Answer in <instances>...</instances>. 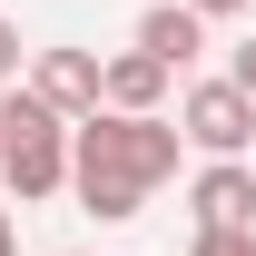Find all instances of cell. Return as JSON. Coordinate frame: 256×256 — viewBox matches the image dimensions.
Listing matches in <instances>:
<instances>
[{
  "label": "cell",
  "mask_w": 256,
  "mask_h": 256,
  "mask_svg": "<svg viewBox=\"0 0 256 256\" xmlns=\"http://www.w3.org/2000/svg\"><path fill=\"white\" fill-rule=\"evenodd\" d=\"M188 256H256V226H217V236H188Z\"/></svg>",
  "instance_id": "ba28073f"
},
{
  "label": "cell",
  "mask_w": 256,
  "mask_h": 256,
  "mask_svg": "<svg viewBox=\"0 0 256 256\" xmlns=\"http://www.w3.org/2000/svg\"><path fill=\"white\" fill-rule=\"evenodd\" d=\"M128 50H148V60H158L168 79H178V69H188L197 50H207V20H197L188 0H158V10H138V40H128Z\"/></svg>",
  "instance_id": "52a82bcc"
},
{
  "label": "cell",
  "mask_w": 256,
  "mask_h": 256,
  "mask_svg": "<svg viewBox=\"0 0 256 256\" xmlns=\"http://www.w3.org/2000/svg\"><path fill=\"white\" fill-rule=\"evenodd\" d=\"M30 79V50H20V20H0V89Z\"/></svg>",
  "instance_id": "9c48e42d"
},
{
  "label": "cell",
  "mask_w": 256,
  "mask_h": 256,
  "mask_svg": "<svg viewBox=\"0 0 256 256\" xmlns=\"http://www.w3.org/2000/svg\"><path fill=\"white\" fill-rule=\"evenodd\" d=\"M178 138H188L197 158H246L256 148V98L236 89V79H197V89L178 98Z\"/></svg>",
  "instance_id": "3957f363"
},
{
  "label": "cell",
  "mask_w": 256,
  "mask_h": 256,
  "mask_svg": "<svg viewBox=\"0 0 256 256\" xmlns=\"http://www.w3.org/2000/svg\"><path fill=\"white\" fill-rule=\"evenodd\" d=\"M197 20H236V10H246V0H188Z\"/></svg>",
  "instance_id": "8fae6325"
},
{
  "label": "cell",
  "mask_w": 256,
  "mask_h": 256,
  "mask_svg": "<svg viewBox=\"0 0 256 256\" xmlns=\"http://www.w3.org/2000/svg\"><path fill=\"white\" fill-rule=\"evenodd\" d=\"M226 79H236V89L256 98V40H246V50H236V60H226Z\"/></svg>",
  "instance_id": "30bf717a"
},
{
  "label": "cell",
  "mask_w": 256,
  "mask_h": 256,
  "mask_svg": "<svg viewBox=\"0 0 256 256\" xmlns=\"http://www.w3.org/2000/svg\"><path fill=\"white\" fill-rule=\"evenodd\" d=\"M188 217H197V236L256 226V168H246V158H207V168L188 178Z\"/></svg>",
  "instance_id": "5b68a950"
},
{
  "label": "cell",
  "mask_w": 256,
  "mask_h": 256,
  "mask_svg": "<svg viewBox=\"0 0 256 256\" xmlns=\"http://www.w3.org/2000/svg\"><path fill=\"white\" fill-rule=\"evenodd\" d=\"M98 69H108L98 50H30V79H20V89L60 128H79V118H98Z\"/></svg>",
  "instance_id": "277c9868"
},
{
  "label": "cell",
  "mask_w": 256,
  "mask_h": 256,
  "mask_svg": "<svg viewBox=\"0 0 256 256\" xmlns=\"http://www.w3.org/2000/svg\"><path fill=\"white\" fill-rule=\"evenodd\" d=\"M0 256H20V226H10V207H0Z\"/></svg>",
  "instance_id": "7c38bea8"
},
{
  "label": "cell",
  "mask_w": 256,
  "mask_h": 256,
  "mask_svg": "<svg viewBox=\"0 0 256 256\" xmlns=\"http://www.w3.org/2000/svg\"><path fill=\"white\" fill-rule=\"evenodd\" d=\"M178 158H188L178 118H108V108H98V118L69 128V197H79L98 226H128L178 178Z\"/></svg>",
  "instance_id": "6da1fadb"
},
{
  "label": "cell",
  "mask_w": 256,
  "mask_h": 256,
  "mask_svg": "<svg viewBox=\"0 0 256 256\" xmlns=\"http://www.w3.org/2000/svg\"><path fill=\"white\" fill-rule=\"evenodd\" d=\"M0 188L20 197V207L69 188V128L50 118L30 89H0Z\"/></svg>",
  "instance_id": "7a4b0ae2"
},
{
  "label": "cell",
  "mask_w": 256,
  "mask_h": 256,
  "mask_svg": "<svg viewBox=\"0 0 256 256\" xmlns=\"http://www.w3.org/2000/svg\"><path fill=\"white\" fill-rule=\"evenodd\" d=\"M98 108L108 118H168V69L148 50H118V60L98 69Z\"/></svg>",
  "instance_id": "8992f818"
}]
</instances>
